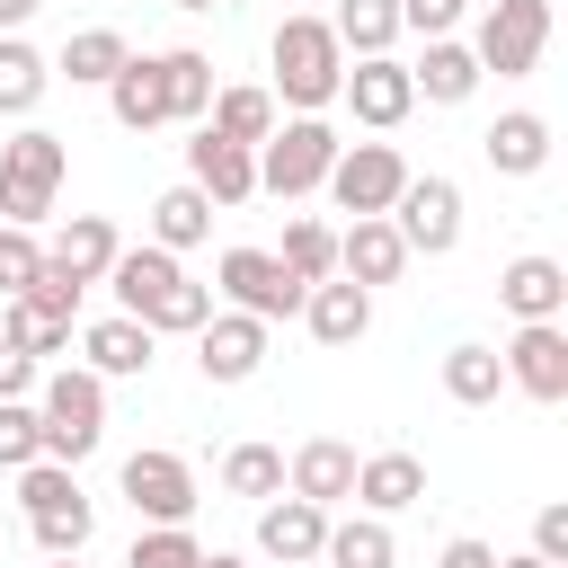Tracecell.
Listing matches in <instances>:
<instances>
[{
  "mask_svg": "<svg viewBox=\"0 0 568 568\" xmlns=\"http://www.w3.org/2000/svg\"><path fill=\"white\" fill-rule=\"evenodd\" d=\"M417 497H426V462H417V453H364V462H355V506H364V515L390 524V515L417 506Z\"/></svg>",
  "mask_w": 568,
  "mask_h": 568,
  "instance_id": "23",
  "label": "cell"
},
{
  "mask_svg": "<svg viewBox=\"0 0 568 568\" xmlns=\"http://www.w3.org/2000/svg\"><path fill=\"white\" fill-rule=\"evenodd\" d=\"M462 9H470V0H399V36L417 27V36L435 44V36H453V27H462Z\"/></svg>",
  "mask_w": 568,
  "mask_h": 568,
  "instance_id": "41",
  "label": "cell"
},
{
  "mask_svg": "<svg viewBox=\"0 0 568 568\" xmlns=\"http://www.w3.org/2000/svg\"><path fill=\"white\" fill-rule=\"evenodd\" d=\"M18 506H27V532H36L44 559H80L89 532H98V506H89V488L62 462H27L18 470Z\"/></svg>",
  "mask_w": 568,
  "mask_h": 568,
  "instance_id": "4",
  "label": "cell"
},
{
  "mask_svg": "<svg viewBox=\"0 0 568 568\" xmlns=\"http://www.w3.org/2000/svg\"><path fill=\"white\" fill-rule=\"evenodd\" d=\"M337 275H346V284H364V293L408 275V240L390 231V213H364V222H346V231H337Z\"/></svg>",
  "mask_w": 568,
  "mask_h": 568,
  "instance_id": "16",
  "label": "cell"
},
{
  "mask_svg": "<svg viewBox=\"0 0 568 568\" xmlns=\"http://www.w3.org/2000/svg\"><path fill=\"white\" fill-rule=\"evenodd\" d=\"M435 568H497V550H488V541H470V532H462V541H444V559H435Z\"/></svg>",
  "mask_w": 568,
  "mask_h": 568,
  "instance_id": "44",
  "label": "cell"
},
{
  "mask_svg": "<svg viewBox=\"0 0 568 568\" xmlns=\"http://www.w3.org/2000/svg\"><path fill=\"white\" fill-rule=\"evenodd\" d=\"M115 248H124V240H115V222H106V213H71V222H62V240L44 248V266H53L62 284H80V293H89V284H106Z\"/></svg>",
  "mask_w": 568,
  "mask_h": 568,
  "instance_id": "20",
  "label": "cell"
},
{
  "mask_svg": "<svg viewBox=\"0 0 568 568\" xmlns=\"http://www.w3.org/2000/svg\"><path fill=\"white\" fill-rule=\"evenodd\" d=\"M390 231L408 240V257H453V248H462V186H453L444 169L408 178L399 204H390Z\"/></svg>",
  "mask_w": 568,
  "mask_h": 568,
  "instance_id": "8",
  "label": "cell"
},
{
  "mask_svg": "<svg viewBox=\"0 0 568 568\" xmlns=\"http://www.w3.org/2000/svg\"><path fill=\"white\" fill-rule=\"evenodd\" d=\"M36 382H44V364H36V355H18V346L0 337V399H27Z\"/></svg>",
  "mask_w": 568,
  "mask_h": 568,
  "instance_id": "43",
  "label": "cell"
},
{
  "mask_svg": "<svg viewBox=\"0 0 568 568\" xmlns=\"http://www.w3.org/2000/svg\"><path fill=\"white\" fill-rule=\"evenodd\" d=\"M417 169L390 151V142H337V169H328V195H337V213H390L399 204V186H408Z\"/></svg>",
  "mask_w": 568,
  "mask_h": 568,
  "instance_id": "10",
  "label": "cell"
},
{
  "mask_svg": "<svg viewBox=\"0 0 568 568\" xmlns=\"http://www.w3.org/2000/svg\"><path fill=\"white\" fill-rule=\"evenodd\" d=\"M62 169H71L62 133H44V124L9 133V142H0V222H9V231H36V222L53 213V195H62Z\"/></svg>",
  "mask_w": 568,
  "mask_h": 568,
  "instance_id": "5",
  "label": "cell"
},
{
  "mask_svg": "<svg viewBox=\"0 0 568 568\" xmlns=\"http://www.w3.org/2000/svg\"><path fill=\"white\" fill-rule=\"evenodd\" d=\"M27 462H44L36 399H0V470H27Z\"/></svg>",
  "mask_w": 568,
  "mask_h": 568,
  "instance_id": "39",
  "label": "cell"
},
{
  "mask_svg": "<svg viewBox=\"0 0 568 568\" xmlns=\"http://www.w3.org/2000/svg\"><path fill=\"white\" fill-rule=\"evenodd\" d=\"M257 364H266V320H248V311H213V320L195 328V373H204V382L231 390V382H248Z\"/></svg>",
  "mask_w": 568,
  "mask_h": 568,
  "instance_id": "14",
  "label": "cell"
},
{
  "mask_svg": "<svg viewBox=\"0 0 568 568\" xmlns=\"http://www.w3.org/2000/svg\"><path fill=\"white\" fill-rule=\"evenodd\" d=\"M71 320H80V311H62V302H44V293H18V302H0V337H9L18 355H36V364L71 346Z\"/></svg>",
  "mask_w": 568,
  "mask_h": 568,
  "instance_id": "27",
  "label": "cell"
},
{
  "mask_svg": "<svg viewBox=\"0 0 568 568\" xmlns=\"http://www.w3.org/2000/svg\"><path fill=\"white\" fill-rule=\"evenodd\" d=\"M106 284H115V311L124 320H142L151 337H195L204 320H213V284H195L169 248H115V266H106Z\"/></svg>",
  "mask_w": 568,
  "mask_h": 568,
  "instance_id": "1",
  "label": "cell"
},
{
  "mask_svg": "<svg viewBox=\"0 0 568 568\" xmlns=\"http://www.w3.org/2000/svg\"><path fill=\"white\" fill-rule=\"evenodd\" d=\"M195 559H204V541L186 524H142L133 550H124V568H195Z\"/></svg>",
  "mask_w": 568,
  "mask_h": 568,
  "instance_id": "38",
  "label": "cell"
},
{
  "mask_svg": "<svg viewBox=\"0 0 568 568\" xmlns=\"http://www.w3.org/2000/svg\"><path fill=\"white\" fill-rule=\"evenodd\" d=\"M36 9H44V0H0V36H18V27L36 18Z\"/></svg>",
  "mask_w": 568,
  "mask_h": 568,
  "instance_id": "45",
  "label": "cell"
},
{
  "mask_svg": "<svg viewBox=\"0 0 568 568\" xmlns=\"http://www.w3.org/2000/svg\"><path fill=\"white\" fill-rule=\"evenodd\" d=\"M541 44H550V0H497V9L479 18L470 62L497 71V80H532V71H541Z\"/></svg>",
  "mask_w": 568,
  "mask_h": 568,
  "instance_id": "7",
  "label": "cell"
},
{
  "mask_svg": "<svg viewBox=\"0 0 568 568\" xmlns=\"http://www.w3.org/2000/svg\"><path fill=\"white\" fill-rule=\"evenodd\" d=\"M186 186H195L204 204H248V195H257V151L213 142V133L195 124V142H186Z\"/></svg>",
  "mask_w": 568,
  "mask_h": 568,
  "instance_id": "17",
  "label": "cell"
},
{
  "mask_svg": "<svg viewBox=\"0 0 568 568\" xmlns=\"http://www.w3.org/2000/svg\"><path fill=\"white\" fill-rule=\"evenodd\" d=\"M36 275H44V248H36V231H9V222H0V302H18Z\"/></svg>",
  "mask_w": 568,
  "mask_h": 568,
  "instance_id": "40",
  "label": "cell"
},
{
  "mask_svg": "<svg viewBox=\"0 0 568 568\" xmlns=\"http://www.w3.org/2000/svg\"><path fill=\"white\" fill-rule=\"evenodd\" d=\"M115 488H124V506H133L142 524H186V515H195V470H186V453H160V444L124 453Z\"/></svg>",
  "mask_w": 568,
  "mask_h": 568,
  "instance_id": "11",
  "label": "cell"
},
{
  "mask_svg": "<svg viewBox=\"0 0 568 568\" xmlns=\"http://www.w3.org/2000/svg\"><path fill=\"white\" fill-rule=\"evenodd\" d=\"M160 89H169V124H204V106H213V62H204L195 44H169V53H160Z\"/></svg>",
  "mask_w": 568,
  "mask_h": 568,
  "instance_id": "30",
  "label": "cell"
},
{
  "mask_svg": "<svg viewBox=\"0 0 568 568\" xmlns=\"http://www.w3.org/2000/svg\"><path fill=\"white\" fill-rule=\"evenodd\" d=\"M328 36H337V53H346V62L390 53V44H399V0H337Z\"/></svg>",
  "mask_w": 568,
  "mask_h": 568,
  "instance_id": "29",
  "label": "cell"
},
{
  "mask_svg": "<svg viewBox=\"0 0 568 568\" xmlns=\"http://www.w3.org/2000/svg\"><path fill=\"white\" fill-rule=\"evenodd\" d=\"M44 89H53V62L27 36H0V115H36Z\"/></svg>",
  "mask_w": 568,
  "mask_h": 568,
  "instance_id": "34",
  "label": "cell"
},
{
  "mask_svg": "<svg viewBox=\"0 0 568 568\" xmlns=\"http://www.w3.org/2000/svg\"><path fill=\"white\" fill-rule=\"evenodd\" d=\"M355 462H364L355 444L311 435V444L284 462V497H302V506H320V515H328V506H346V497H355Z\"/></svg>",
  "mask_w": 568,
  "mask_h": 568,
  "instance_id": "15",
  "label": "cell"
},
{
  "mask_svg": "<svg viewBox=\"0 0 568 568\" xmlns=\"http://www.w3.org/2000/svg\"><path fill=\"white\" fill-rule=\"evenodd\" d=\"M266 62H275V89H266V98H284L293 115H320V106L337 98V80H346V53H337L328 18H311V9H293V18L275 27Z\"/></svg>",
  "mask_w": 568,
  "mask_h": 568,
  "instance_id": "3",
  "label": "cell"
},
{
  "mask_svg": "<svg viewBox=\"0 0 568 568\" xmlns=\"http://www.w3.org/2000/svg\"><path fill=\"white\" fill-rule=\"evenodd\" d=\"M497 302L515 311V328H524V320H559V311H568V266L541 257V248H524V257L497 266Z\"/></svg>",
  "mask_w": 568,
  "mask_h": 568,
  "instance_id": "18",
  "label": "cell"
},
{
  "mask_svg": "<svg viewBox=\"0 0 568 568\" xmlns=\"http://www.w3.org/2000/svg\"><path fill=\"white\" fill-rule=\"evenodd\" d=\"M328 169H337V124H328V115H284V124L257 142V186L284 195V204L320 195Z\"/></svg>",
  "mask_w": 568,
  "mask_h": 568,
  "instance_id": "6",
  "label": "cell"
},
{
  "mask_svg": "<svg viewBox=\"0 0 568 568\" xmlns=\"http://www.w3.org/2000/svg\"><path fill=\"white\" fill-rule=\"evenodd\" d=\"M124 53H133V44H124L115 27H80V36L62 44V62H53V71H71V89H106V80L124 71Z\"/></svg>",
  "mask_w": 568,
  "mask_h": 568,
  "instance_id": "35",
  "label": "cell"
},
{
  "mask_svg": "<svg viewBox=\"0 0 568 568\" xmlns=\"http://www.w3.org/2000/svg\"><path fill=\"white\" fill-rule=\"evenodd\" d=\"M44 568H80V559H44Z\"/></svg>",
  "mask_w": 568,
  "mask_h": 568,
  "instance_id": "50",
  "label": "cell"
},
{
  "mask_svg": "<svg viewBox=\"0 0 568 568\" xmlns=\"http://www.w3.org/2000/svg\"><path fill=\"white\" fill-rule=\"evenodd\" d=\"M275 266H284L293 284H328V275H337V231H328L320 213H293V222H284V248H275Z\"/></svg>",
  "mask_w": 568,
  "mask_h": 568,
  "instance_id": "32",
  "label": "cell"
},
{
  "mask_svg": "<svg viewBox=\"0 0 568 568\" xmlns=\"http://www.w3.org/2000/svg\"><path fill=\"white\" fill-rule=\"evenodd\" d=\"M195 568H248V559H240V550H204Z\"/></svg>",
  "mask_w": 568,
  "mask_h": 568,
  "instance_id": "46",
  "label": "cell"
},
{
  "mask_svg": "<svg viewBox=\"0 0 568 568\" xmlns=\"http://www.w3.org/2000/svg\"><path fill=\"white\" fill-rule=\"evenodd\" d=\"M532 559H550V568H568V506L550 497L541 515H532Z\"/></svg>",
  "mask_w": 568,
  "mask_h": 568,
  "instance_id": "42",
  "label": "cell"
},
{
  "mask_svg": "<svg viewBox=\"0 0 568 568\" xmlns=\"http://www.w3.org/2000/svg\"><path fill=\"white\" fill-rule=\"evenodd\" d=\"M106 106L124 133H160L169 124V89H160V53H124V71L106 80Z\"/></svg>",
  "mask_w": 568,
  "mask_h": 568,
  "instance_id": "24",
  "label": "cell"
},
{
  "mask_svg": "<svg viewBox=\"0 0 568 568\" xmlns=\"http://www.w3.org/2000/svg\"><path fill=\"white\" fill-rule=\"evenodd\" d=\"M479 151H488V169H497V178H541V169H550V115L506 106V115L479 133Z\"/></svg>",
  "mask_w": 568,
  "mask_h": 568,
  "instance_id": "21",
  "label": "cell"
},
{
  "mask_svg": "<svg viewBox=\"0 0 568 568\" xmlns=\"http://www.w3.org/2000/svg\"><path fill=\"white\" fill-rule=\"evenodd\" d=\"M204 133H213V142H240V151H257V142L275 133V98H266V89H213Z\"/></svg>",
  "mask_w": 568,
  "mask_h": 568,
  "instance_id": "28",
  "label": "cell"
},
{
  "mask_svg": "<svg viewBox=\"0 0 568 568\" xmlns=\"http://www.w3.org/2000/svg\"><path fill=\"white\" fill-rule=\"evenodd\" d=\"M151 355H160V337H151L142 320H124V311L80 328V364H89L98 382H142V373H151Z\"/></svg>",
  "mask_w": 568,
  "mask_h": 568,
  "instance_id": "19",
  "label": "cell"
},
{
  "mask_svg": "<svg viewBox=\"0 0 568 568\" xmlns=\"http://www.w3.org/2000/svg\"><path fill=\"white\" fill-rule=\"evenodd\" d=\"M497 364H506V382H515L524 399H541V408L568 399V328H559V320H524Z\"/></svg>",
  "mask_w": 568,
  "mask_h": 568,
  "instance_id": "12",
  "label": "cell"
},
{
  "mask_svg": "<svg viewBox=\"0 0 568 568\" xmlns=\"http://www.w3.org/2000/svg\"><path fill=\"white\" fill-rule=\"evenodd\" d=\"M222 488H231V497H257V506L284 497V453H275V444H231V453H222Z\"/></svg>",
  "mask_w": 568,
  "mask_h": 568,
  "instance_id": "37",
  "label": "cell"
},
{
  "mask_svg": "<svg viewBox=\"0 0 568 568\" xmlns=\"http://www.w3.org/2000/svg\"><path fill=\"white\" fill-rule=\"evenodd\" d=\"M337 98H346V115H355V124H373V133L408 124V106H417V89H408V62H390V53H364V62H346Z\"/></svg>",
  "mask_w": 568,
  "mask_h": 568,
  "instance_id": "13",
  "label": "cell"
},
{
  "mask_svg": "<svg viewBox=\"0 0 568 568\" xmlns=\"http://www.w3.org/2000/svg\"><path fill=\"white\" fill-rule=\"evenodd\" d=\"M213 293H222L231 311H248V320H302V293H311V284H293V275L275 266V248H222Z\"/></svg>",
  "mask_w": 568,
  "mask_h": 568,
  "instance_id": "9",
  "label": "cell"
},
{
  "mask_svg": "<svg viewBox=\"0 0 568 568\" xmlns=\"http://www.w3.org/2000/svg\"><path fill=\"white\" fill-rule=\"evenodd\" d=\"M302 9H311V18H320V0H302ZM328 9H337V0H328Z\"/></svg>",
  "mask_w": 568,
  "mask_h": 568,
  "instance_id": "49",
  "label": "cell"
},
{
  "mask_svg": "<svg viewBox=\"0 0 568 568\" xmlns=\"http://www.w3.org/2000/svg\"><path fill=\"white\" fill-rule=\"evenodd\" d=\"M444 390H453L462 408H488V399L506 390V364H497V346H479V337H462V346L444 355Z\"/></svg>",
  "mask_w": 568,
  "mask_h": 568,
  "instance_id": "36",
  "label": "cell"
},
{
  "mask_svg": "<svg viewBox=\"0 0 568 568\" xmlns=\"http://www.w3.org/2000/svg\"><path fill=\"white\" fill-rule=\"evenodd\" d=\"M204 240H213V204H204L195 186H169V195L151 204V248L186 257V248H204Z\"/></svg>",
  "mask_w": 568,
  "mask_h": 568,
  "instance_id": "31",
  "label": "cell"
},
{
  "mask_svg": "<svg viewBox=\"0 0 568 568\" xmlns=\"http://www.w3.org/2000/svg\"><path fill=\"white\" fill-rule=\"evenodd\" d=\"M497 568H550V559H532V550H515V559H497Z\"/></svg>",
  "mask_w": 568,
  "mask_h": 568,
  "instance_id": "47",
  "label": "cell"
},
{
  "mask_svg": "<svg viewBox=\"0 0 568 568\" xmlns=\"http://www.w3.org/2000/svg\"><path fill=\"white\" fill-rule=\"evenodd\" d=\"M320 541H328V515L320 506H302V497H266L257 506V550L266 559L293 568V559H320Z\"/></svg>",
  "mask_w": 568,
  "mask_h": 568,
  "instance_id": "25",
  "label": "cell"
},
{
  "mask_svg": "<svg viewBox=\"0 0 568 568\" xmlns=\"http://www.w3.org/2000/svg\"><path fill=\"white\" fill-rule=\"evenodd\" d=\"M178 9H222V0H178Z\"/></svg>",
  "mask_w": 568,
  "mask_h": 568,
  "instance_id": "48",
  "label": "cell"
},
{
  "mask_svg": "<svg viewBox=\"0 0 568 568\" xmlns=\"http://www.w3.org/2000/svg\"><path fill=\"white\" fill-rule=\"evenodd\" d=\"M36 435H44V462L80 470L98 444H106V382L89 364H53L36 382Z\"/></svg>",
  "mask_w": 568,
  "mask_h": 568,
  "instance_id": "2",
  "label": "cell"
},
{
  "mask_svg": "<svg viewBox=\"0 0 568 568\" xmlns=\"http://www.w3.org/2000/svg\"><path fill=\"white\" fill-rule=\"evenodd\" d=\"M479 80H488V71H479V62H470V44H453V36H435V44L408 62V89H417L426 106H462Z\"/></svg>",
  "mask_w": 568,
  "mask_h": 568,
  "instance_id": "26",
  "label": "cell"
},
{
  "mask_svg": "<svg viewBox=\"0 0 568 568\" xmlns=\"http://www.w3.org/2000/svg\"><path fill=\"white\" fill-rule=\"evenodd\" d=\"M302 328H311L320 346H355V337L373 328V293H364V284H346V275H328V284H311V293H302Z\"/></svg>",
  "mask_w": 568,
  "mask_h": 568,
  "instance_id": "22",
  "label": "cell"
},
{
  "mask_svg": "<svg viewBox=\"0 0 568 568\" xmlns=\"http://www.w3.org/2000/svg\"><path fill=\"white\" fill-rule=\"evenodd\" d=\"M320 559H328V568H399V541H390L382 515H346V524H328Z\"/></svg>",
  "mask_w": 568,
  "mask_h": 568,
  "instance_id": "33",
  "label": "cell"
}]
</instances>
